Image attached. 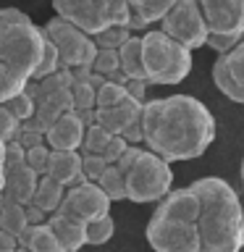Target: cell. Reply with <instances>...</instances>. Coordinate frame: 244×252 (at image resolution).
<instances>
[{"label": "cell", "instance_id": "1", "mask_svg": "<svg viewBox=\"0 0 244 252\" xmlns=\"http://www.w3.org/2000/svg\"><path fill=\"white\" fill-rule=\"evenodd\" d=\"M215 116L194 94H168L145 102L142 142L165 163L194 160L215 142Z\"/></svg>", "mask_w": 244, "mask_h": 252}, {"label": "cell", "instance_id": "2", "mask_svg": "<svg viewBox=\"0 0 244 252\" xmlns=\"http://www.w3.org/2000/svg\"><path fill=\"white\" fill-rule=\"evenodd\" d=\"M200 197L202 252H242L244 250V205L236 189L220 176H202L192 181Z\"/></svg>", "mask_w": 244, "mask_h": 252}, {"label": "cell", "instance_id": "3", "mask_svg": "<svg viewBox=\"0 0 244 252\" xmlns=\"http://www.w3.org/2000/svg\"><path fill=\"white\" fill-rule=\"evenodd\" d=\"M45 32L19 8H0V63L29 79L37 74L45 53Z\"/></svg>", "mask_w": 244, "mask_h": 252}, {"label": "cell", "instance_id": "4", "mask_svg": "<svg viewBox=\"0 0 244 252\" xmlns=\"http://www.w3.org/2000/svg\"><path fill=\"white\" fill-rule=\"evenodd\" d=\"M118 168L126 173V200L129 202H160L173 189L171 163L150 153L147 147H129L118 160Z\"/></svg>", "mask_w": 244, "mask_h": 252}, {"label": "cell", "instance_id": "5", "mask_svg": "<svg viewBox=\"0 0 244 252\" xmlns=\"http://www.w3.org/2000/svg\"><path fill=\"white\" fill-rule=\"evenodd\" d=\"M142 61L147 84L173 87L192 74V50H186L160 29H150L142 34Z\"/></svg>", "mask_w": 244, "mask_h": 252}, {"label": "cell", "instance_id": "6", "mask_svg": "<svg viewBox=\"0 0 244 252\" xmlns=\"http://www.w3.org/2000/svg\"><path fill=\"white\" fill-rule=\"evenodd\" d=\"M55 16L74 24L90 37H97L113 27L131 29V13L126 0H50Z\"/></svg>", "mask_w": 244, "mask_h": 252}, {"label": "cell", "instance_id": "7", "mask_svg": "<svg viewBox=\"0 0 244 252\" xmlns=\"http://www.w3.org/2000/svg\"><path fill=\"white\" fill-rule=\"evenodd\" d=\"M45 37L55 45L61 55V66L68 71H92V63L97 58V42L87 32H82L74 24L63 21L61 16H53L42 24Z\"/></svg>", "mask_w": 244, "mask_h": 252}, {"label": "cell", "instance_id": "8", "mask_svg": "<svg viewBox=\"0 0 244 252\" xmlns=\"http://www.w3.org/2000/svg\"><path fill=\"white\" fill-rule=\"evenodd\" d=\"M208 21L210 42L218 55L231 50L244 37V0H197Z\"/></svg>", "mask_w": 244, "mask_h": 252}, {"label": "cell", "instance_id": "9", "mask_svg": "<svg viewBox=\"0 0 244 252\" xmlns=\"http://www.w3.org/2000/svg\"><path fill=\"white\" fill-rule=\"evenodd\" d=\"M145 236L152 252H202V239L197 223L168 216V213L157 208L147 220Z\"/></svg>", "mask_w": 244, "mask_h": 252}, {"label": "cell", "instance_id": "10", "mask_svg": "<svg viewBox=\"0 0 244 252\" xmlns=\"http://www.w3.org/2000/svg\"><path fill=\"white\" fill-rule=\"evenodd\" d=\"M160 32L176 39L179 45H184L186 50H200L210 42L208 21H205L197 0H176L171 11L163 16Z\"/></svg>", "mask_w": 244, "mask_h": 252}, {"label": "cell", "instance_id": "11", "mask_svg": "<svg viewBox=\"0 0 244 252\" xmlns=\"http://www.w3.org/2000/svg\"><path fill=\"white\" fill-rule=\"evenodd\" d=\"M39 173L27 163V147L21 142H8L5 145V192L3 197L19 202V205H31L34 192L39 187Z\"/></svg>", "mask_w": 244, "mask_h": 252}, {"label": "cell", "instance_id": "12", "mask_svg": "<svg viewBox=\"0 0 244 252\" xmlns=\"http://www.w3.org/2000/svg\"><path fill=\"white\" fill-rule=\"evenodd\" d=\"M58 213L87 226L90 220H97L102 216H108L110 213V200L100 189V184L82 181V184H74V187L66 189V197H63V205H61Z\"/></svg>", "mask_w": 244, "mask_h": 252}, {"label": "cell", "instance_id": "13", "mask_svg": "<svg viewBox=\"0 0 244 252\" xmlns=\"http://www.w3.org/2000/svg\"><path fill=\"white\" fill-rule=\"evenodd\" d=\"M142 110H145V102L129 94L113 108L94 110V121L110 134L123 137L129 145H134V142H142Z\"/></svg>", "mask_w": 244, "mask_h": 252}, {"label": "cell", "instance_id": "14", "mask_svg": "<svg viewBox=\"0 0 244 252\" xmlns=\"http://www.w3.org/2000/svg\"><path fill=\"white\" fill-rule=\"evenodd\" d=\"M213 82L218 92L236 105H244V37L213 63Z\"/></svg>", "mask_w": 244, "mask_h": 252}, {"label": "cell", "instance_id": "15", "mask_svg": "<svg viewBox=\"0 0 244 252\" xmlns=\"http://www.w3.org/2000/svg\"><path fill=\"white\" fill-rule=\"evenodd\" d=\"M34 94H37L34 124L42 131L50 129L61 116L76 110L74 108V97H71V90H68V87H61L58 82H55V76L45 79V82H34Z\"/></svg>", "mask_w": 244, "mask_h": 252}, {"label": "cell", "instance_id": "16", "mask_svg": "<svg viewBox=\"0 0 244 252\" xmlns=\"http://www.w3.org/2000/svg\"><path fill=\"white\" fill-rule=\"evenodd\" d=\"M84 137H87V124L76 110H71L45 131V145L50 150H61V153H79L84 145Z\"/></svg>", "mask_w": 244, "mask_h": 252}, {"label": "cell", "instance_id": "17", "mask_svg": "<svg viewBox=\"0 0 244 252\" xmlns=\"http://www.w3.org/2000/svg\"><path fill=\"white\" fill-rule=\"evenodd\" d=\"M129 147L131 145L123 137L110 134L108 129H102L97 121L87 126V137H84V145H82L84 155H94V158H100V160H105L108 165H113V163L121 160Z\"/></svg>", "mask_w": 244, "mask_h": 252}, {"label": "cell", "instance_id": "18", "mask_svg": "<svg viewBox=\"0 0 244 252\" xmlns=\"http://www.w3.org/2000/svg\"><path fill=\"white\" fill-rule=\"evenodd\" d=\"M47 176L55 179L61 187H74L84 181V155L82 153H61L53 150L47 163Z\"/></svg>", "mask_w": 244, "mask_h": 252}, {"label": "cell", "instance_id": "19", "mask_svg": "<svg viewBox=\"0 0 244 252\" xmlns=\"http://www.w3.org/2000/svg\"><path fill=\"white\" fill-rule=\"evenodd\" d=\"M173 3L176 0H126L129 13H131V32L160 24L163 16L173 8Z\"/></svg>", "mask_w": 244, "mask_h": 252}, {"label": "cell", "instance_id": "20", "mask_svg": "<svg viewBox=\"0 0 244 252\" xmlns=\"http://www.w3.org/2000/svg\"><path fill=\"white\" fill-rule=\"evenodd\" d=\"M47 223H50V228L55 231V236H58V242H61V247L66 250V252H79V250L87 244V226L79 223V220L55 213V216L47 218Z\"/></svg>", "mask_w": 244, "mask_h": 252}, {"label": "cell", "instance_id": "21", "mask_svg": "<svg viewBox=\"0 0 244 252\" xmlns=\"http://www.w3.org/2000/svg\"><path fill=\"white\" fill-rule=\"evenodd\" d=\"M63 197H66V187H61L58 181L50 179V176H42V179H39V187L34 192L31 205H34L39 213H45V216L50 218V216H55V213L61 210Z\"/></svg>", "mask_w": 244, "mask_h": 252}, {"label": "cell", "instance_id": "22", "mask_svg": "<svg viewBox=\"0 0 244 252\" xmlns=\"http://www.w3.org/2000/svg\"><path fill=\"white\" fill-rule=\"evenodd\" d=\"M29 213H27V205H19L13 200H8L3 197V205H0V231L16 236V239H21L24 234H27L29 228Z\"/></svg>", "mask_w": 244, "mask_h": 252}, {"label": "cell", "instance_id": "23", "mask_svg": "<svg viewBox=\"0 0 244 252\" xmlns=\"http://www.w3.org/2000/svg\"><path fill=\"white\" fill-rule=\"evenodd\" d=\"M21 247H27L29 252H66L61 247L58 236H55V231L50 228V223H37V226H29L27 234L19 239Z\"/></svg>", "mask_w": 244, "mask_h": 252}, {"label": "cell", "instance_id": "24", "mask_svg": "<svg viewBox=\"0 0 244 252\" xmlns=\"http://www.w3.org/2000/svg\"><path fill=\"white\" fill-rule=\"evenodd\" d=\"M118 55H121V71L129 82H147L145 79V61H142V37L134 34L118 50Z\"/></svg>", "mask_w": 244, "mask_h": 252}, {"label": "cell", "instance_id": "25", "mask_svg": "<svg viewBox=\"0 0 244 252\" xmlns=\"http://www.w3.org/2000/svg\"><path fill=\"white\" fill-rule=\"evenodd\" d=\"M100 189L108 194V200L110 202H121L126 200V173L118 168V163L113 165H108L105 173H102V179L97 181Z\"/></svg>", "mask_w": 244, "mask_h": 252}, {"label": "cell", "instance_id": "26", "mask_svg": "<svg viewBox=\"0 0 244 252\" xmlns=\"http://www.w3.org/2000/svg\"><path fill=\"white\" fill-rule=\"evenodd\" d=\"M5 108L16 116L19 124H29L31 118L37 116V94H34V90H31V82H29L27 90L19 92L11 102H5Z\"/></svg>", "mask_w": 244, "mask_h": 252}, {"label": "cell", "instance_id": "27", "mask_svg": "<svg viewBox=\"0 0 244 252\" xmlns=\"http://www.w3.org/2000/svg\"><path fill=\"white\" fill-rule=\"evenodd\" d=\"M29 87V79L19 76L16 71L5 68L3 63H0V105H5V102H11L19 92H24Z\"/></svg>", "mask_w": 244, "mask_h": 252}, {"label": "cell", "instance_id": "28", "mask_svg": "<svg viewBox=\"0 0 244 252\" xmlns=\"http://www.w3.org/2000/svg\"><path fill=\"white\" fill-rule=\"evenodd\" d=\"M116 234V220L113 216H102L97 220H90L87 223V244H92V247H100V244H108L110 239H113Z\"/></svg>", "mask_w": 244, "mask_h": 252}, {"label": "cell", "instance_id": "29", "mask_svg": "<svg viewBox=\"0 0 244 252\" xmlns=\"http://www.w3.org/2000/svg\"><path fill=\"white\" fill-rule=\"evenodd\" d=\"M129 97V90L126 84H118V82H102V87L97 90V108L94 110H105V108H113L118 105L121 100Z\"/></svg>", "mask_w": 244, "mask_h": 252}, {"label": "cell", "instance_id": "30", "mask_svg": "<svg viewBox=\"0 0 244 252\" xmlns=\"http://www.w3.org/2000/svg\"><path fill=\"white\" fill-rule=\"evenodd\" d=\"M131 37H134V32L129 27H113L94 37V42H97V50H121Z\"/></svg>", "mask_w": 244, "mask_h": 252}, {"label": "cell", "instance_id": "31", "mask_svg": "<svg viewBox=\"0 0 244 252\" xmlns=\"http://www.w3.org/2000/svg\"><path fill=\"white\" fill-rule=\"evenodd\" d=\"M21 131V124L16 121V116L8 110L5 105H0V142H13Z\"/></svg>", "mask_w": 244, "mask_h": 252}, {"label": "cell", "instance_id": "32", "mask_svg": "<svg viewBox=\"0 0 244 252\" xmlns=\"http://www.w3.org/2000/svg\"><path fill=\"white\" fill-rule=\"evenodd\" d=\"M50 153H53V150L47 147V145H37V147H29V150H27V163L39 173V176H47V163H50Z\"/></svg>", "mask_w": 244, "mask_h": 252}, {"label": "cell", "instance_id": "33", "mask_svg": "<svg viewBox=\"0 0 244 252\" xmlns=\"http://www.w3.org/2000/svg\"><path fill=\"white\" fill-rule=\"evenodd\" d=\"M108 163L100 160V158L94 155H84V181H92V184H97L102 179V173H105Z\"/></svg>", "mask_w": 244, "mask_h": 252}, {"label": "cell", "instance_id": "34", "mask_svg": "<svg viewBox=\"0 0 244 252\" xmlns=\"http://www.w3.org/2000/svg\"><path fill=\"white\" fill-rule=\"evenodd\" d=\"M16 247H19V239L5 231H0V252H16Z\"/></svg>", "mask_w": 244, "mask_h": 252}, {"label": "cell", "instance_id": "35", "mask_svg": "<svg viewBox=\"0 0 244 252\" xmlns=\"http://www.w3.org/2000/svg\"><path fill=\"white\" fill-rule=\"evenodd\" d=\"M145 87H147V82H129V84H126V90H129L131 97H137V100L145 102Z\"/></svg>", "mask_w": 244, "mask_h": 252}, {"label": "cell", "instance_id": "36", "mask_svg": "<svg viewBox=\"0 0 244 252\" xmlns=\"http://www.w3.org/2000/svg\"><path fill=\"white\" fill-rule=\"evenodd\" d=\"M5 192V142H0V194Z\"/></svg>", "mask_w": 244, "mask_h": 252}, {"label": "cell", "instance_id": "37", "mask_svg": "<svg viewBox=\"0 0 244 252\" xmlns=\"http://www.w3.org/2000/svg\"><path fill=\"white\" fill-rule=\"evenodd\" d=\"M16 252H29L27 247H21V244H19V247H16Z\"/></svg>", "mask_w": 244, "mask_h": 252}, {"label": "cell", "instance_id": "38", "mask_svg": "<svg viewBox=\"0 0 244 252\" xmlns=\"http://www.w3.org/2000/svg\"><path fill=\"white\" fill-rule=\"evenodd\" d=\"M242 187H244V160H242Z\"/></svg>", "mask_w": 244, "mask_h": 252}]
</instances>
